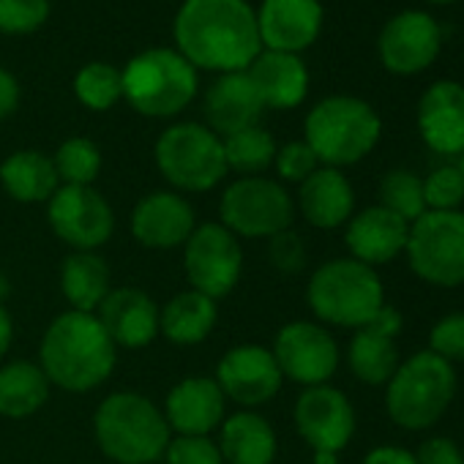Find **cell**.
Listing matches in <instances>:
<instances>
[{"mask_svg": "<svg viewBox=\"0 0 464 464\" xmlns=\"http://www.w3.org/2000/svg\"><path fill=\"white\" fill-rule=\"evenodd\" d=\"M306 145L323 167H350L366 159L380 137L382 121L372 104L355 96H328L312 107L304 123Z\"/></svg>", "mask_w": 464, "mask_h": 464, "instance_id": "cell-5", "label": "cell"}, {"mask_svg": "<svg viewBox=\"0 0 464 464\" xmlns=\"http://www.w3.org/2000/svg\"><path fill=\"white\" fill-rule=\"evenodd\" d=\"M459 169H461V175H464V153L459 156Z\"/></svg>", "mask_w": 464, "mask_h": 464, "instance_id": "cell-50", "label": "cell"}, {"mask_svg": "<svg viewBox=\"0 0 464 464\" xmlns=\"http://www.w3.org/2000/svg\"><path fill=\"white\" fill-rule=\"evenodd\" d=\"M159 309L161 306L137 287H112L96 309V317L115 347L142 350L159 336Z\"/></svg>", "mask_w": 464, "mask_h": 464, "instance_id": "cell-22", "label": "cell"}, {"mask_svg": "<svg viewBox=\"0 0 464 464\" xmlns=\"http://www.w3.org/2000/svg\"><path fill=\"white\" fill-rule=\"evenodd\" d=\"M47 218L74 252H99L115 232V210L93 186H61L47 202Z\"/></svg>", "mask_w": 464, "mask_h": 464, "instance_id": "cell-12", "label": "cell"}, {"mask_svg": "<svg viewBox=\"0 0 464 464\" xmlns=\"http://www.w3.org/2000/svg\"><path fill=\"white\" fill-rule=\"evenodd\" d=\"M306 304L320 325L358 331L366 328L385 306V287L374 268L353 257H339L323 263L312 274Z\"/></svg>", "mask_w": 464, "mask_h": 464, "instance_id": "cell-4", "label": "cell"}, {"mask_svg": "<svg viewBox=\"0 0 464 464\" xmlns=\"http://www.w3.org/2000/svg\"><path fill=\"white\" fill-rule=\"evenodd\" d=\"M161 412L172 434L210 437L227 418V399L213 377H186L169 388Z\"/></svg>", "mask_w": 464, "mask_h": 464, "instance_id": "cell-18", "label": "cell"}, {"mask_svg": "<svg viewBox=\"0 0 464 464\" xmlns=\"http://www.w3.org/2000/svg\"><path fill=\"white\" fill-rule=\"evenodd\" d=\"M274 167H276L279 180H285V183H304L320 167V161H317L314 150L304 140H295V142H287V145L276 148Z\"/></svg>", "mask_w": 464, "mask_h": 464, "instance_id": "cell-40", "label": "cell"}, {"mask_svg": "<svg viewBox=\"0 0 464 464\" xmlns=\"http://www.w3.org/2000/svg\"><path fill=\"white\" fill-rule=\"evenodd\" d=\"M164 464H224L218 442L213 437L172 434L164 448Z\"/></svg>", "mask_w": 464, "mask_h": 464, "instance_id": "cell-38", "label": "cell"}, {"mask_svg": "<svg viewBox=\"0 0 464 464\" xmlns=\"http://www.w3.org/2000/svg\"><path fill=\"white\" fill-rule=\"evenodd\" d=\"M418 131L429 150L440 156L464 153V85L440 80L418 102Z\"/></svg>", "mask_w": 464, "mask_h": 464, "instance_id": "cell-20", "label": "cell"}, {"mask_svg": "<svg viewBox=\"0 0 464 464\" xmlns=\"http://www.w3.org/2000/svg\"><path fill=\"white\" fill-rule=\"evenodd\" d=\"M74 93L82 107L104 112L123 99V74L112 63H88L74 77Z\"/></svg>", "mask_w": 464, "mask_h": 464, "instance_id": "cell-33", "label": "cell"}, {"mask_svg": "<svg viewBox=\"0 0 464 464\" xmlns=\"http://www.w3.org/2000/svg\"><path fill=\"white\" fill-rule=\"evenodd\" d=\"M377 197L385 210L396 213L399 218H404L407 224H412L418 216L426 213V202H423V178L410 172V169H391L382 175Z\"/></svg>", "mask_w": 464, "mask_h": 464, "instance_id": "cell-35", "label": "cell"}, {"mask_svg": "<svg viewBox=\"0 0 464 464\" xmlns=\"http://www.w3.org/2000/svg\"><path fill=\"white\" fill-rule=\"evenodd\" d=\"M295 199L282 180L252 175L232 180L218 199V221L236 238H274L293 227Z\"/></svg>", "mask_w": 464, "mask_h": 464, "instance_id": "cell-10", "label": "cell"}, {"mask_svg": "<svg viewBox=\"0 0 464 464\" xmlns=\"http://www.w3.org/2000/svg\"><path fill=\"white\" fill-rule=\"evenodd\" d=\"M361 464H418V456L399 445H380V448H372Z\"/></svg>", "mask_w": 464, "mask_h": 464, "instance_id": "cell-43", "label": "cell"}, {"mask_svg": "<svg viewBox=\"0 0 464 464\" xmlns=\"http://www.w3.org/2000/svg\"><path fill=\"white\" fill-rule=\"evenodd\" d=\"M456 396L453 363L442 361L431 350H420L399 363L385 385L388 418L407 431L431 429L450 407Z\"/></svg>", "mask_w": 464, "mask_h": 464, "instance_id": "cell-6", "label": "cell"}, {"mask_svg": "<svg viewBox=\"0 0 464 464\" xmlns=\"http://www.w3.org/2000/svg\"><path fill=\"white\" fill-rule=\"evenodd\" d=\"M17 107H20V82L12 72L0 69V121L14 115Z\"/></svg>", "mask_w": 464, "mask_h": 464, "instance_id": "cell-44", "label": "cell"}, {"mask_svg": "<svg viewBox=\"0 0 464 464\" xmlns=\"http://www.w3.org/2000/svg\"><path fill=\"white\" fill-rule=\"evenodd\" d=\"M0 183L12 199L25 205L50 202V197L61 188L53 156L42 150H17L0 164Z\"/></svg>", "mask_w": 464, "mask_h": 464, "instance_id": "cell-28", "label": "cell"}, {"mask_svg": "<svg viewBox=\"0 0 464 464\" xmlns=\"http://www.w3.org/2000/svg\"><path fill=\"white\" fill-rule=\"evenodd\" d=\"M429 4H437V6H445V4H456V0H429Z\"/></svg>", "mask_w": 464, "mask_h": 464, "instance_id": "cell-49", "label": "cell"}, {"mask_svg": "<svg viewBox=\"0 0 464 464\" xmlns=\"http://www.w3.org/2000/svg\"><path fill=\"white\" fill-rule=\"evenodd\" d=\"M295 208L317 229H336L353 218L355 191L353 183L336 167H317L304 183H298Z\"/></svg>", "mask_w": 464, "mask_h": 464, "instance_id": "cell-24", "label": "cell"}, {"mask_svg": "<svg viewBox=\"0 0 464 464\" xmlns=\"http://www.w3.org/2000/svg\"><path fill=\"white\" fill-rule=\"evenodd\" d=\"M197 227L191 202L178 191H150L145 194L129 218V229L140 246L169 252L183 249L188 236Z\"/></svg>", "mask_w": 464, "mask_h": 464, "instance_id": "cell-17", "label": "cell"}, {"mask_svg": "<svg viewBox=\"0 0 464 464\" xmlns=\"http://www.w3.org/2000/svg\"><path fill=\"white\" fill-rule=\"evenodd\" d=\"M61 186H93L102 172V150L88 137H69L53 156Z\"/></svg>", "mask_w": 464, "mask_h": 464, "instance_id": "cell-34", "label": "cell"}, {"mask_svg": "<svg viewBox=\"0 0 464 464\" xmlns=\"http://www.w3.org/2000/svg\"><path fill=\"white\" fill-rule=\"evenodd\" d=\"M118 363V347L96 314L63 312L42 336L39 366L50 385L69 393H88L104 385Z\"/></svg>", "mask_w": 464, "mask_h": 464, "instance_id": "cell-2", "label": "cell"}, {"mask_svg": "<svg viewBox=\"0 0 464 464\" xmlns=\"http://www.w3.org/2000/svg\"><path fill=\"white\" fill-rule=\"evenodd\" d=\"M50 380L34 361H12L0 366V415L25 420L50 401Z\"/></svg>", "mask_w": 464, "mask_h": 464, "instance_id": "cell-30", "label": "cell"}, {"mask_svg": "<svg viewBox=\"0 0 464 464\" xmlns=\"http://www.w3.org/2000/svg\"><path fill=\"white\" fill-rule=\"evenodd\" d=\"M216 323H218L216 301L197 290H183L159 309V334L178 347H191L205 342L213 334Z\"/></svg>", "mask_w": 464, "mask_h": 464, "instance_id": "cell-27", "label": "cell"}, {"mask_svg": "<svg viewBox=\"0 0 464 464\" xmlns=\"http://www.w3.org/2000/svg\"><path fill=\"white\" fill-rule=\"evenodd\" d=\"M12 342H14V323H12V314L0 306V361L9 353Z\"/></svg>", "mask_w": 464, "mask_h": 464, "instance_id": "cell-46", "label": "cell"}, {"mask_svg": "<svg viewBox=\"0 0 464 464\" xmlns=\"http://www.w3.org/2000/svg\"><path fill=\"white\" fill-rule=\"evenodd\" d=\"M268 260L279 274H301L306 266V244L298 232L290 227L285 232H276L274 238H268Z\"/></svg>", "mask_w": 464, "mask_h": 464, "instance_id": "cell-41", "label": "cell"}, {"mask_svg": "<svg viewBox=\"0 0 464 464\" xmlns=\"http://www.w3.org/2000/svg\"><path fill=\"white\" fill-rule=\"evenodd\" d=\"M213 380L218 382L224 399H232L244 410L268 404L285 385V377L274 353L263 344L229 347L216 363Z\"/></svg>", "mask_w": 464, "mask_h": 464, "instance_id": "cell-14", "label": "cell"}, {"mask_svg": "<svg viewBox=\"0 0 464 464\" xmlns=\"http://www.w3.org/2000/svg\"><path fill=\"white\" fill-rule=\"evenodd\" d=\"M224 464H274L279 442L274 426L255 410H241L218 426Z\"/></svg>", "mask_w": 464, "mask_h": 464, "instance_id": "cell-26", "label": "cell"}, {"mask_svg": "<svg viewBox=\"0 0 464 464\" xmlns=\"http://www.w3.org/2000/svg\"><path fill=\"white\" fill-rule=\"evenodd\" d=\"M442 47V31L437 20L426 12L407 9L399 12L393 20L385 23L380 39H377V55L380 63L391 74H420L429 69Z\"/></svg>", "mask_w": 464, "mask_h": 464, "instance_id": "cell-16", "label": "cell"}, {"mask_svg": "<svg viewBox=\"0 0 464 464\" xmlns=\"http://www.w3.org/2000/svg\"><path fill=\"white\" fill-rule=\"evenodd\" d=\"M246 74L255 82L263 107L271 110H293L309 93V69L298 55L290 53L263 50Z\"/></svg>", "mask_w": 464, "mask_h": 464, "instance_id": "cell-25", "label": "cell"}, {"mask_svg": "<svg viewBox=\"0 0 464 464\" xmlns=\"http://www.w3.org/2000/svg\"><path fill=\"white\" fill-rule=\"evenodd\" d=\"M295 429L312 450L342 453L355 434V407L344 391L328 385L304 388L293 410Z\"/></svg>", "mask_w": 464, "mask_h": 464, "instance_id": "cell-15", "label": "cell"}, {"mask_svg": "<svg viewBox=\"0 0 464 464\" xmlns=\"http://www.w3.org/2000/svg\"><path fill=\"white\" fill-rule=\"evenodd\" d=\"M282 377L304 388L328 385L339 369L342 353L331 331L320 323L295 320L279 328L271 347Z\"/></svg>", "mask_w": 464, "mask_h": 464, "instance_id": "cell-13", "label": "cell"}, {"mask_svg": "<svg viewBox=\"0 0 464 464\" xmlns=\"http://www.w3.org/2000/svg\"><path fill=\"white\" fill-rule=\"evenodd\" d=\"M221 142H224L227 169L238 172L241 178L263 175L268 167H274L276 140L263 126H249L244 131H236V134L224 137Z\"/></svg>", "mask_w": 464, "mask_h": 464, "instance_id": "cell-32", "label": "cell"}, {"mask_svg": "<svg viewBox=\"0 0 464 464\" xmlns=\"http://www.w3.org/2000/svg\"><path fill=\"white\" fill-rule=\"evenodd\" d=\"M172 31L178 53L205 72H246L263 53L257 14L246 0H183Z\"/></svg>", "mask_w": 464, "mask_h": 464, "instance_id": "cell-1", "label": "cell"}, {"mask_svg": "<svg viewBox=\"0 0 464 464\" xmlns=\"http://www.w3.org/2000/svg\"><path fill=\"white\" fill-rule=\"evenodd\" d=\"M123 74V99L145 118H172L197 96V69L169 47L134 55Z\"/></svg>", "mask_w": 464, "mask_h": 464, "instance_id": "cell-7", "label": "cell"}, {"mask_svg": "<svg viewBox=\"0 0 464 464\" xmlns=\"http://www.w3.org/2000/svg\"><path fill=\"white\" fill-rule=\"evenodd\" d=\"M156 167L178 194L210 191L229 172L224 142L202 123H175L156 140Z\"/></svg>", "mask_w": 464, "mask_h": 464, "instance_id": "cell-8", "label": "cell"}, {"mask_svg": "<svg viewBox=\"0 0 464 464\" xmlns=\"http://www.w3.org/2000/svg\"><path fill=\"white\" fill-rule=\"evenodd\" d=\"M9 295H12V282L4 271H0V306L9 301Z\"/></svg>", "mask_w": 464, "mask_h": 464, "instance_id": "cell-47", "label": "cell"}, {"mask_svg": "<svg viewBox=\"0 0 464 464\" xmlns=\"http://www.w3.org/2000/svg\"><path fill=\"white\" fill-rule=\"evenodd\" d=\"M429 350L448 363L464 361V312L445 314L429 331Z\"/></svg>", "mask_w": 464, "mask_h": 464, "instance_id": "cell-39", "label": "cell"}, {"mask_svg": "<svg viewBox=\"0 0 464 464\" xmlns=\"http://www.w3.org/2000/svg\"><path fill=\"white\" fill-rule=\"evenodd\" d=\"M50 17V0H0V31L25 36L39 31Z\"/></svg>", "mask_w": 464, "mask_h": 464, "instance_id": "cell-37", "label": "cell"}, {"mask_svg": "<svg viewBox=\"0 0 464 464\" xmlns=\"http://www.w3.org/2000/svg\"><path fill=\"white\" fill-rule=\"evenodd\" d=\"M374 331H380V334H385V336H391V339H396L399 334H401V325H404V317H401V312L396 309V306H391V304H385L377 314H374V320L369 323Z\"/></svg>", "mask_w": 464, "mask_h": 464, "instance_id": "cell-45", "label": "cell"}, {"mask_svg": "<svg viewBox=\"0 0 464 464\" xmlns=\"http://www.w3.org/2000/svg\"><path fill=\"white\" fill-rule=\"evenodd\" d=\"M314 464H339V453H331V450H314Z\"/></svg>", "mask_w": 464, "mask_h": 464, "instance_id": "cell-48", "label": "cell"}, {"mask_svg": "<svg viewBox=\"0 0 464 464\" xmlns=\"http://www.w3.org/2000/svg\"><path fill=\"white\" fill-rule=\"evenodd\" d=\"M407 260L412 274L431 287L464 285V210H426L410 224Z\"/></svg>", "mask_w": 464, "mask_h": 464, "instance_id": "cell-9", "label": "cell"}, {"mask_svg": "<svg viewBox=\"0 0 464 464\" xmlns=\"http://www.w3.org/2000/svg\"><path fill=\"white\" fill-rule=\"evenodd\" d=\"M263 112L266 107L246 72L221 74L205 93L208 129L221 140L249 126H260Z\"/></svg>", "mask_w": 464, "mask_h": 464, "instance_id": "cell-23", "label": "cell"}, {"mask_svg": "<svg viewBox=\"0 0 464 464\" xmlns=\"http://www.w3.org/2000/svg\"><path fill=\"white\" fill-rule=\"evenodd\" d=\"M407 232L410 224L404 218L385 210L382 205H372L361 213H353V218L344 224V244L353 260L377 268L404 252Z\"/></svg>", "mask_w": 464, "mask_h": 464, "instance_id": "cell-21", "label": "cell"}, {"mask_svg": "<svg viewBox=\"0 0 464 464\" xmlns=\"http://www.w3.org/2000/svg\"><path fill=\"white\" fill-rule=\"evenodd\" d=\"M423 202L426 210H459L464 202V175L459 164L434 167L423 178Z\"/></svg>", "mask_w": 464, "mask_h": 464, "instance_id": "cell-36", "label": "cell"}, {"mask_svg": "<svg viewBox=\"0 0 464 464\" xmlns=\"http://www.w3.org/2000/svg\"><path fill=\"white\" fill-rule=\"evenodd\" d=\"M399 363L396 339L374 331L372 325L358 328L347 344V366L363 385H388Z\"/></svg>", "mask_w": 464, "mask_h": 464, "instance_id": "cell-31", "label": "cell"}, {"mask_svg": "<svg viewBox=\"0 0 464 464\" xmlns=\"http://www.w3.org/2000/svg\"><path fill=\"white\" fill-rule=\"evenodd\" d=\"M112 290V276L99 252H72L61 266V293L74 312L96 314Z\"/></svg>", "mask_w": 464, "mask_h": 464, "instance_id": "cell-29", "label": "cell"}, {"mask_svg": "<svg viewBox=\"0 0 464 464\" xmlns=\"http://www.w3.org/2000/svg\"><path fill=\"white\" fill-rule=\"evenodd\" d=\"M183 271L188 287L218 301L238 287L244 274V249L221 221H197L183 244Z\"/></svg>", "mask_w": 464, "mask_h": 464, "instance_id": "cell-11", "label": "cell"}, {"mask_svg": "<svg viewBox=\"0 0 464 464\" xmlns=\"http://www.w3.org/2000/svg\"><path fill=\"white\" fill-rule=\"evenodd\" d=\"M418 464H464L461 448L448 437H429L418 448Z\"/></svg>", "mask_w": 464, "mask_h": 464, "instance_id": "cell-42", "label": "cell"}, {"mask_svg": "<svg viewBox=\"0 0 464 464\" xmlns=\"http://www.w3.org/2000/svg\"><path fill=\"white\" fill-rule=\"evenodd\" d=\"M257 14L260 42L271 53L298 55L312 47L323 31L320 0H263Z\"/></svg>", "mask_w": 464, "mask_h": 464, "instance_id": "cell-19", "label": "cell"}, {"mask_svg": "<svg viewBox=\"0 0 464 464\" xmlns=\"http://www.w3.org/2000/svg\"><path fill=\"white\" fill-rule=\"evenodd\" d=\"M93 434L102 453L115 464H153L172 437L161 407L137 391L110 393L96 407Z\"/></svg>", "mask_w": 464, "mask_h": 464, "instance_id": "cell-3", "label": "cell"}]
</instances>
